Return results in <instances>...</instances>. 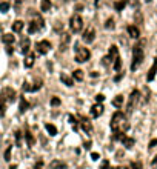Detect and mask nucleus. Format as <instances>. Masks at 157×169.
I'll return each mask as SVG.
<instances>
[{
    "label": "nucleus",
    "instance_id": "nucleus-1",
    "mask_svg": "<svg viewBox=\"0 0 157 169\" xmlns=\"http://www.w3.org/2000/svg\"><path fill=\"white\" fill-rule=\"evenodd\" d=\"M109 126H111V129H113L114 132H125V131H128L129 123L126 122V117H125L120 111H117V112L113 115V118H111Z\"/></svg>",
    "mask_w": 157,
    "mask_h": 169
},
{
    "label": "nucleus",
    "instance_id": "nucleus-2",
    "mask_svg": "<svg viewBox=\"0 0 157 169\" xmlns=\"http://www.w3.org/2000/svg\"><path fill=\"white\" fill-rule=\"evenodd\" d=\"M143 45H145V42L142 40V42H139L136 46H134V49H132V63H131V71H136L139 66H140V63L143 62Z\"/></svg>",
    "mask_w": 157,
    "mask_h": 169
},
{
    "label": "nucleus",
    "instance_id": "nucleus-3",
    "mask_svg": "<svg viewBox=\"0 0 157 169\" xmlns=\"http://www.w3.org/2000/svg\"><path fill=\"white\" fill-rule=\"evenodd\" d=\"M70 29H71V32H74V34H77V32H80V31L83 29V19H82L79 14H74V15L70 19Z\"/></svg>",
    "mask_w": 157,
    "mask_h": 169
},
{
    "label": "nucleus",
    "instance_id": "nucleus-4",
    "mask_svg": "<svg viewBox=\"0 0 157 169\" xmlns=\"http://www.w3.org/2000/svg\"><path fill=\"white\" fill-rule=\"evenodd\" d=\"M91 59V52L88 48H82V46H76V62L77 63H85Z\"/></svg>",
    "mask_w": 157,
    "mask_h": 169
},
{
    "label": "nucleus",
    "instance_id": "nucleus-5",
    "mask_svg": "<svg viewBox=\"0 0 157 169\" xmlns=\"http://www.w3.org/2000/svg\"><path fill=\"white\" fill-rule=\"evenodd\" d=\"M15 97H17L15 91H14L12 88L6 86V88H3V89H2V94H0V102H5V103H12V102L15 100Z\"/></svg>",
    "mask_w": 157,
    "mask_h": 169
},
{
    "label": "nucleus",
    "instance_id": "nucleus-6",
    "mask_svg": "<svg viewBox=\"0 0 157 169\" xmlns=\"http://www.w3.org/2000/svg\"><path fill=\"white\" fill-rule=\"evenodd\" d=\"M139 100H140V92H139L137 89H134V91L131 92V95H129V100H128L126 111H128V112H132L134 109H136V106H137Z\"/></svg>",
    "mask_w": 157,
    "mask_h": 169
},
{
    "label": "nucleus",
    "instance_id": "nucleus-7",
    "mask_svg": "<svg viewBox=\"0 0 157 169\" xmlns=\"http://www.w3.org/2000/svg\"><path fill=\"white\" fill-rule=\"evenodd\" d=\"M42 85H43L42 79H36L34 83H28V82H25L22 88H23V91H26V92H36V91H39V89L42 88Z\"/></svg>",
    "mask_w": 157,
    "mask_h": 169
},
{
    "label": "nucleus",
    "instance_id": "nucleus-8",
    "mask_svg": "<svg viewBox=\"0 0 157 169\" xmlns=\"http://www.w3.org/2000/svg\"><path fill=\"white\" fill-rule=\"evenodd\" d=\"M94 39H96V31H94V28H93V26H89V28L83 32L82 40H83L86 45H89V43H93V42H94Z\"/></svg>",
    "mask_w": 157,
    "mask_h": 169
},
{
    "label": "nucleus",
    "instance_id": "nucleus-9",
    "mask_svg": "<svg viewBox=\"0 0 157 169\" xmlns=\"http://www.w3.org/2000/svg\"><path fill=\"white\" fill-rule=\"evenodd\" d=\"M36 49H37L39 54H46V52H49V49H51V43H49L48 40H42V42H39V43L36 45Z\"/></svg>",
    "mask_w": 157,
    "mask_h": 169
},
{
    "label": "nucleus",
    "instance_id": "nucleus-10",
    "mask_svg": "<svg viewBox=\"0 0 157 169\" xmlns=\"http://www.w3.org/2000/svg\"><path fill=\"white\" fill-rule=\"evenodd\" d=\"M103 109H105V108H103L102 103H96V105L91 108V115H93L94 118H99V117L103 114Z\"/></svg>",
    "mask_w": 157,
    "mask_h": 169
},
{
    "label": "nucleus",
    "instance_id": "nucleus-11",
    "mask_svg": "<svg viewBox=\"0 0 157 169\" xmlns=\"http://www.w3.org/2000/svg\"><path fill=\"white\" fill-rule=\"evenodd\" d=\"M29 46H31V40L28 37L22 39V42H20V51H22V54H28L29 52Z\"/></svg>",
    "mask_w": 157,
    "mask_h": 169
},
{
    "label": "nucleus",
    "instance_id": "nucleus-12",
    "mask_svg": "<svg viewBox=\"0 0 157 169\" xmlns=\"http://www.w3.org/2000/svg\"><path fill=\"white\" fill-rule=\"evenodd\" d=\"M126 31H128V35H129L131 39H139V35H140L139 28L134 26V25H129V26L126 28Z\"/></svg>",
    "mask_w": 157,
    "mask_h": 169
},
{
    "label": "nucleus",
    "instance_id": "nucleus-13",
    "mask_svg": "<svg viewBox=\"0 0 157 169\" xmlns=\"http://www.w3.org/2000/svg\"><path fill=\"white\" fill-rule=\"evenodd\" d=\"M155 74H157V60H154L152 66L149 68L148 76H146V80H148V82H152V80H154V77H155Z\"/></svg>",
    "mask_w": 157,
    "mask_h": 169
},
{
    "label": "nucleus",
    "instance_id": "nucleus-14",
    "mask_svg": "<svg viewBox=\"0 0 157 169\" xmlns=\"http://www.w3.org/2000/svg\"><path fill=\"white\" fill-rule=\"evenodd\" d=\"M34 60H36V54H32V52H28V54H26V57H25V60H23V65H25V68H32V65H34Z\"/></svg>",
    "mask_w": 157,
    "mask_h": 169
},
{
    "label": "nucleus",
    "instance_id": "nucleus-15",
    "mask_svg": "<svg viewBox=\"0 0 157 169\" xmlns=\"http://www.w3.org/2000/svg\"><path fill=\"white\" fill-rule=\"evenodd\" d=\"M80 118V125H82V129L83 131H86V132H91V129H93V126H91V123H89V120L88 118H85V117H79Z\"/></svg>",
    "mask_w": 157,
    "mask_h": 169
},
{
    "label": "nucleus",
    "instance_id": "nucleus-16",
    "mask_svg": "<svg viewBox=\"0 0 157 169\" xmlns=\"http://www.w3.org/2000/svg\"><path fill=\"white\" fill-rule=\"evenodd\" d=\"M49 169H68V166H66V163H63L60 160H53L49 163Z\"/></svg>",
    "mask_w": 157,
    "mask_h": 169
},
{
    "label": "nucleus",
    "instance_id": "nucleus-17",
    "mask_svg": "<svg viewBox=\"0 0 157 169\" xmlns=\"http://www.w3.org/2000/svg\"><path fill=\"white\" fill-rule=\"evenodd\" d=\"M39 29H40V25L37 23V20H32V22L28 23V32L29 34H36Z\"/></svg>",
    "mask_w": 157,
    "mask_h": 169
},
{
    "label": "nucleus",
    "instance_id": "nucleus-18",
    "mask_svg": "<svg viewBox=\"0 0 157 169\" xmlns=\"http://www.w3.org/2000/svg\"><path fill=\"white\" fill-rule=\"evenodd\" d=\"M60 80H62L66 86H73V85H74V79L70 77L68 74H65V72H62V74H60Z\"/></svg>",
    "mask_w": 157,
    "mask_h": 169
},
{
    "label": "nucleus",
    "instance_id": "nucleus-19",
    "mask_svg": "<svg viewBox=\"0 0 157 169\" xmlns=\"http://www.w3.org/2000/svg\"><path fill=\"white\" fill-rule=\"evenodd\" d=\"M53 3H51V0H40V9L42 12H48L51 9Z\"/></svg>",
    "mask_w": 157,
    "mask_h": 169
},
{
    "label": "nucleus",
    "instance_id": "nucleus-20",
    "mask_svg": "<svg viewBox=\"0 0 157 169\" xmlns=\"http://www.w3.org/2000/svg\"><path fill=\"white\" fill-rule=\"evenodd\" d=\"M134 143H136V140H134V138H131V137H123V140H122V144H123V146L126 148V149H131L132 146H134Z\"/></svg>",
    "mask_w": 157,
    "mask_h": 169
},
{
    "label": "nucleus",
    "instance_id": "nucleus-21",
    "mask_svg": "<svg viewBox=\"0 0 157 169\" xmlns=\"http://www.w3.org/2000/svg\"><path fill=\"white\" fill-rule=\"evenodd\" d=\"M68 43H70V34L63 32V34H62V40H60V49H66Z\"/></svg>",
    "mask_w": 157,
    "mask_h": 169
},
{
    "label": "nucleus",
    "instance_id": "nucleus-22",
    "mask_svg": "<svg viewBox=\"0 0 157 169\" xmlns=\"http://www.w3.org/2000/svg\"><path fill=\"white\" fill-rule=\"evenodd\" d=\"M2 40H3V43H5V45H12V43L15 42V37H14L11 32H8V34H3Z\"/></svg>",
    "mask_w": 157,
    "mask_h": 169
},
{
    "label": "nucleus",
    "instance_id": "nucleus-23",
    "mask_svg": "<svg viewBox=\"0 0 157 169\" xmlns=\"http://www.w3.org/2000/svg\"><path fill=\"white\" fill-rule=\"evenodd\" d=\"M108 56L111 57V60L114 62V60L119 57V49H117V46H114V45L111 46V48H109V52H108Z\"/></svg>",
    "mask_w": 157,
    "mask_h": 169
},
{
    "label": "nucleus",
    "instance_id": "nucleus-24",
    "mask_svg": "<svg viewBox=\"0 0 157 169\" xmlns=\"http://www.w3.org/2000/svg\"><path fill=\"white\" fill-rule=\"evenodd\" d=\"M23 26H25V23L22 22V20H15V22L12 23V31H14V32H20L22 29H23Z\"/></svg>",
    "mask_w": 157,
    "mask_h": 169
},
{
    "label": "nucleus",
    "instance_id": "nucleus-25",
    "mask_svg": "<svg viewBox=\"0 0 157 169\" xmlns=\"http://www.w3.org/2000/svg\"><path fill=\"white\" fill-rule=\"evenodd\" d=\"M113 106H116V108H122L123 106V95H116L114 97V100H113Z\"/></svg>",
    "mask_w": 157,
    "mask_h": 169
},
{
    "label": "nucleus",
    "instance_id": "nucleus-26",
    "mask_svg": "<svg viewBox=\"0 0 157 169\" xmlns=\"http://www.w3.org/2000/svg\"><path fill=\"white\" fill-rule=\"evenodd\" d=\"M73 79H74V80H77V82H82V80L85 79L83 71H82V69H76V71L73 72Z\"/></svg>",
    "mask_w": 157,
    "mask_h": 169
},
{
    "label": "nucleus",
    "instance_id": "nucleus-27",
    "mask_svg": "<svg viewBox=\"0 0 157 169\" xmlns=\"http://www.w3.org/2000/svg\"><path fill=\"white\" fill-rule=\"evenodd\" d=\"M25 138H26V143H28V146H34V143H36V140H34V135L29 132V131H26L25 134Z\"/></svg>",
    "mask_w": 157,
    "mask_h": 169
},
{
    "label": "nucleus",
    "instance_id": "nucleus-28",
    "mask_svg": "<svg viewBox=\"0 0 157 169\" xmlns=\"http://www.w3.org/2000/svg\"><path fill=\"white\" fill-rule=\"evenodd\" d=\"M45 128H46V131H48V134L49 135H57V128L54 126V125H51V123H46V125H45Z\"/></svg>",
    "mask_w": 157,
    "mask_h": 169
},
{
    "label": "nucleus",
    "instance_id": "nucleus-29",
    "mask_svg": "<svg viewBox=\"0 0 157 169\" xmlns=\"http://www.w3.org/2000/svg\"><path fill=\"white\" fill-rule=\"evenodd\" d=\"M28 108H29V103H28L25 99H20V105H19L20 112H25V111H28Z\"/></svg>",
    "mask_w": 157,
    "mask_h": 169
},
{
    "label": "nucleus",
    "instance_id": "nucleus-30",
    "mask_svg": "<svg viewBox=\"0 0 157 169\" xmlns=\"http://www.w3.org/2000/svg\"><path fill=\"white\" fill-rule=\"evenodd\" d=\"M125 6H126V2H125V0H117V2L114 3V8H116V11H122Z\"/></svg>",
    "mask_w": 157,
    "mask_h": 169
},
{
    "label": "nucleus",
    "instance_id": "nucleus-31",
    "mask_svg": "<svg viewBox=\"0 0 157 169\" xmlns=\"http://www.w3.org/2000/svg\"><path fill=\"white\" fill-rule=\"evenodd\" d=\"M113 68H114V71L120 72V69H122V60H120V57H117V59L114 60V65H113Z\"/></svg>",
    "mask_w": 157,
    "mask_h": 169
},
{
    "label": "nucleus",
    "instance_id": "nucleus-32",
    "mask_svg": "<svg viewBox=\"0 0 157 169\" xmlns=\"http://www.w3.org/2000/svg\"><path fill=\"white\" fill-rule=\"evenodd\" d=\"M114 26H116V25H114V20H113V19H108V20L105 22V28H106V29H114Z\"/></svg>",
    "mask_w": 157,
    "mask_h": 169
},
{
    "label": "nucleus",
    "instance_id": "nucleus-33",
    "mask_svg": "<svg viewBox=\"0 0 157 169\" xmlns=\"http://www.w3.org/2000/svg\"><path fill=\"white\" fill-rule=\"evenodd\" d=\"M15 146H22V132L15 131Z\"/></svg>",
    "mask_w": 157,
    "mask_h": 169
},
{
    "label": "nucleus",
    "instance_id": "nucleus-34",
    "mask_svg": "<svg viewBox=\"0 0 157 169\" xmlns=\"http://www.w3.org/2000/svg\"><path fill=\"white\" fill-rule=\"evenodd\" d=\"M9 9V2H2L0 3V12H6Z\"/></svg>",
    "mask_w": 157,
    "mask_h": 169
},
{
    "label": "nucleus",
    "instance_id": "nucleus-35",
    "mask_svg": "<svg viewBox=\"0 0 157 169\" xmlns=\"http://www.w3.org/2000/svg\"><path fill=\"white\" fill-rule=\"evenodd\" d=\"M5 109H6V103L5 102H0V117L5 115Z\"/></svg>",
    "mask_w": 157,
    "mask_h": 169
},
{
    "label": "nucleus",
    "instance_id": "nucleus-36",
    "mask_svg": "<svg viewBox=\"0 0 157 169\" xmlns=\"http://www.w3.org/2000/svg\"><path fill=\"white\" fill-rule=\"evenodd\" d=\"M131 169H143V166H142L140 161H134V163L131 164Z\"/></svg>",
    "mask_w": 157,
    "mask_h": 169
},
{
    "label": "nucleus",
    "instance_id": "nucleus-37",
    "mask_svg": "<svg viewBox=\"0 0 157 169\" xmlns=\"http://www.w3.org/2000/svg\"><path fill=\"white\" fill-rule=\"evenodd\" d=\"M60 103H62V102H60L59 97H53V99H51V105H53V106H59Z\"/></svg>",
    "mask_w": 157,
    "mask_h": 169
},
{
    "label": "nucleus",
    "instance_id": "nucleus-38",
    "mask_svg": "<svg viewBox=\"0 0 157 169\" xmlns=\"http://www.w3.org/2000/svg\"><path fill=\"white\" fill-rule=\"evenodd\" d=\"M5 160H6V161H9V160H11V146L5 151Z\"/></svg>",
    "mask_w": 157,
    "mask_h": 169
},
{
    "label": "nucleus",
    "instance_id": "nucleus-39",
    "mask_svg": "<svg viewBox=\"0 0 157 169\" xmlns=\"http://www.w3.org/2000/svg\"><path fill=\"white\" fill-rule=\"evenodd\" d=\"M100 169H111V167H109V161H108V160H103L102 164H100Z\"/></svg>",
    "mask_w": 157,
    "mask_h": 169
},
{
    "label": "nucleus",
    "instance_id": "nucleus-40",
    "mask_svg": "<svg viewBox=\"0 0 157 169\" xmlns=\"http://www.w3.org/2000/svg\"><path fill=\"white\" fill-rule=\"evenodd\" d=\"M103 100H105V95H103V94H97V95H96V102H97V103H102Z\"/></svg>",
    "mask_w": 157,
    "mask_h": 169
},
{
    "label": "nucleus",
    "instance_id": "nucleus-41",
    "mask_svg": "<svg viewBox=\"0 0 157 169\" xmlns=\"http://www.w3.org/2000/svg\"><path fill=\"white\" fill-rule=\"evenodd\" d=\"M111 62H113V60H111V57H109V56H106V57H103V65H105V66H108V65H111Z\"/></svg>",
    "mask_w": 157,
    "mask_h": 169
},
{
    "label": "nucleus",
    "instance_id": "nucleus-42",
    "mask_svg": "<svg viewBox=\"0 0 157 169\" xmlns=\"http://www.w3.org/2000/svg\"><path fill=\"white\" fill-rule=\"evenodd\" d=\"M34 169H43V160H39V161L34 164Z\"/></svg>",
    "mask_w": 157,
    "mask_h": 169
},
{
    "label": "nucleus",
    "instance_id": "nucleus-43",
    "mask_svg": "<svg viewBox=\"0 0 157 169\" xmlns=\"http://www.w3.org/2000/svg\"><path fill=\"white\" fill-rule=\"evenodd\" d=\"M155 144H157V140H155V138H152V140L149 141V146H148V148H149V149H152V148L155 146Z\"/></svg>",
    "mask_w": 157,
    "mask_h": 169
},
{
    "label": "nucleus",
    "instance_id": "nucleus-44",
    "mask_svg": "<svg viewBox=\"0 0 157 169\" xmlns=\"http://www.w3.org/2000/svg\"><path fill=\"white\" fill-rule=\"evenodd\" d=\"M91 158H93V160H96V161H97V160H99V158H100V155H99V154H97V152H91Z\"/></svg>",
    "mask_w": 157,
    "mask_h": 169
},
{
    "label": "nucleus",
    "instance_id": "nucleus-45",
    "mask_svg": "<svg viewBox=\"0 0 157 169\" xmlns=\"http://www.w3.org/2000/svg\"><path fill=\"white\" fill-rule=\"evenodd\" d=\"M151 167H157V155L151 160Z\"/></svg>",
    "mask_w": 157,
    "mask_h": 169
},
{
    "label": "nucleus",
    "instance_id": "nucleus-46",
    "mask_svg": "<svg viewBox=\"0 0 157 169\" xmlns=\"http://www.w3.org/2000/svg\"><path fill=\"white\" fill-rule=\"evenodd\" d=\"M12 2H14V3H15V5H20V3H22V2H23V0H12Z\"/></svg>",
    "mask_w": 157,
    "mask_h": 169
},
{
    "label": "nucleus",
    "instance_id": "nucleus-47",
    "mask_svg": "<svg viewBox=\"0 0 157 169\" xmlns=\"http://www.w3.org/2000/svg\"><path fill=\"white\" fill-rule=\"evenodd\" d=\"M9 169H17V164H12V166H9Z\"/></svg>",
    "mask_w": 157,
    "mask_h": 169
}]
</instances>
